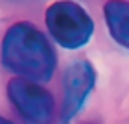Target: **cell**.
Segmentation results:
<instances>
[{
  "instance_id": "8992f818",
  "label": "cell",
  "mask_w": 129,
  "mask_h": 124,
  "mask_svg": "<svg viewBox=\"0 0 129 124\" xmlns=\"http://www.w3.org/2000/svg\"><path fill=\"white\" fill-rule=\"evenodd\" d=\"M0 124H15V122L8 121V119H5V118H0Z\"/></svg>"
},
{
  "instance_id": "3957f363",
  "label": "cell",
  "mask_w": 129,
  "mask_h": 124,
  "mask_svg": "<svg viewBox=\"0 0 129 124\" xmlns=\"http://www.w3.org/2000/svg\"><path fill=\"white\" fill-rule=\"evenodd\" d=\"M10 103L29 124H51L54 119V98L38 82L15 77L7 85Z\"/></svg>"
},
{
  "instance_id": "277c9868",
  "label": "cell",
  "mask_w": 129,
  "mask_h": 124,
  "mask_svg": "<svg viewBox=\"0 0 129 124\" xmlns=\"http://www.w3.org/2000/svg\"><path fill=\"white\" fill-rule=\"evenodd\" d=\"M96 83V70L88 61L72 62L64 72L62 78V106L60 124H69L83 108L88 95Z\"/></svg>"
},
{
  "instance_id": "6da1fadb",
  "label": "cell",
  "mask_w": 129,
  "mask_h": 124,
  "mask_svg": "<svg viewBox=\"0 0 129 124\" xmlns=\"http://www.w3.org/2000/svg\"><path fill=\"white\" fill-rule=\"evenodd\" d=\"M0 59L10 72L38 83L49 82L57 67L52 44L28 21H18L7 29L2 39Z\"/></svg>"
},
{
  "instance_id": "7a4b0ae2",
  "label": "cell",
  "mask_w": 129,
  "mask_h": 124,
  "mask_svg": "<svg viewBox=\"0 0 129 124\" xmlns=\"http://www.w3.org/2000/svg\"><path fill=\"white\" fill-rule=\"evenodd\" d=\"M47 31L66 49H79L91 39L95 23L83 7L72 0H57L44 13Z\"/></svg>"
},
{
  "instance_id": "5b68a950",
  "label": "cell",
  "mask_w": 129,
  "mask_h": 124,
  "mask_svg": "<svg viewBox=\"0 0 129 124\" xmlns=\"http://www.w3.org/2000/svg\"><path fill=\"white\" fill-rule=\"evenodd\" d=\"M103 15L111 38L129 49V0H108L103 7Z\"/></svg>"
},
{
  "instance_id": "52a82bcc",
  "label": "cell",
  "mask_w": 129,
  "mask_h": 124,
  "mask_svg": "<svg viewBox=\"0 0 129 124\" xmlns=\"http://www.w3.org/2000/svg\"><path fill=\"white\" fill-rule=\"evenodd\" d=\"M88 124H95V122H88Z\"/></svg>"
}]
</instances>
